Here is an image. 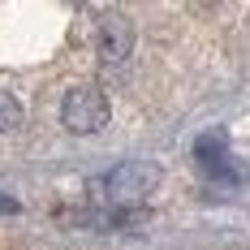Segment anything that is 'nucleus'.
Here are the masks:
<instances>
[{"mask_svg": "<svg viewBox=\"0 0 250 250\" xmlns=\"http://www.w3.org/2000/svg\"><path fill=\"white\" fill-rule=\"evenodd\" d=\"M155 186H160V164H151V160H121L104 177L91 181V194L100 199V207L125 211V207L147 203L155 194Z\"/></svg>", "mask_w": 250, "mask_h": 250, "instance_id": "obj_1", "label": "nucleus"}, {"mask_svg": "<svg viewBox=\"0 0 250 250\" xmlns=\"http://www.w3.org/2000/svg\"><path fill=\"white\" fill-rule=\"evenodd\" d=\"M108 117H112V108H108V95L100 86H74L61 100V125L69 134H100Z\"/></svg>", "mask_w": 250, "mask_h": 250, "instance_id": "obj_2", "label": "nucleus"}, {"mask_svg": "<svg viewBox=\"0 0 250 250\" xmlns=\"http://www.w3.org/2000/svg\"><path fill=\"white\" fill-rule=\"evenodd\" d=\"M95 52L108 65H121L134 52V26L125 22L121 13H100L95 18Z\"/></svg>", "mask_w": 250, "mask_h": 250, "instance_id": "obj_3", "label": "nucleus"}, {"mask_svg": "<svg viewBox=\"0 0 250 250\" xmlns=\"http://www.w3.org/2000/svg\"><path fill=\"white\" fill-rule=\"evenodd\" d=\"M194 160L203 164L207 177H237V164H233V155H229V143H225L220 129L203 134L199 143H194Z\"/></svg>", "mask_w": 250, "mask_h": 250, "instance_id": "obj_4", "label": "nucleus"}, {"mask_svg": "<svg viewBox=\"0 0 250 250\" xmlns=\"http://www.w3.org/2000/svg\"><path fill=\"white\" fill-rule=\"evenodd\" d=\"M18 125H22V104H18L13 91L0 86V138H4L9 129H18Z\"/></svg>", "mask_w": 250, "mask_h": 250, "instance_id": "obj_5", "label": "nucleus"}, {"mask_svg": "<svg viewBox=\"0 0 250 250\" xmlns=\"http://www.w3.org/2000/svg\"><path fill=\"white\" fill-rule=\"evenodd\" d=\"M18 211H22V203L13 194H0V216H18Z\"/></svg>", "mask_w": 250, "mask_h": 250, "instance_id": "obj_6", "label": "nucleus"}]
</instances>
